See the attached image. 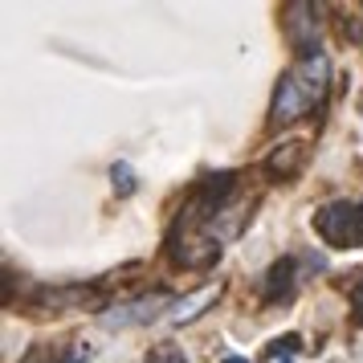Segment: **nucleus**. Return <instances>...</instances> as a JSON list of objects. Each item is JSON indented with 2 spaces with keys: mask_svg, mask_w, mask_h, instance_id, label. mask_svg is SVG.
Segmentation results:
<instances>
[{
  "mask_svg": "<svg viewBox=\"0 0 363 363\" xmlns=\"http://www.w3.org/2000/svg\"><path fill=\"white\" fill-rule=\"evenodd\" d=\"M298 160H302V143H286V151H274V160H269V172H278V176H286V172H294Z\"/></svg>",
  "mask_w": 363,
  "mask_h": 363,
  "instance_id": "1",
  "label": "nucleus"
}]
</instances>
